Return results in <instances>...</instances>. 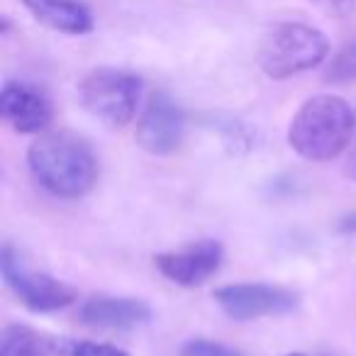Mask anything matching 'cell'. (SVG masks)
I'll return each mask as SVG.
<instances>
[{"mask_svg":"<svg viewBox=\"0 0 356 356\" xmlns=\"http://www.w3.org/2000/svg\"><path fill=\"white\" fill-rule=\"evenodd\" d=\"M312 6H317L322 13L327 15H334V17H346L349 13H354L356 8V0H307Z\"/></svg>","mask_w":356,"mask_h":356,"instance_id":"cell-16","label":"cell"},{"mask_svg":"<svg viewBox=\"0 0 356 356\" xmlns=\"http://www.w3.org/2000/svg\"><path fill=\"white\" fill-rule=\"evenodd\" d=\"M356 113L339 95L305 100L288 127V144L307 161H332L351 144Z\"/></svg>","mask_w":356,"mask_h":356,"instance_id":"cell-2","label":"cell"},{"mask_svg":"<svg viewBox=\"0 0 356 356\" xmlns=\"http://www.w3.org/2000/svg\"><path fill=\"white\" fill-rule=\"evenodd\" d=\"M346 176L351 178L356 184V142H354V147H351V152H349V159H346Z\"/></svg>","mask_w":356,"mask_h":356,"instance_id":"cell-18","label":"cell"},{"mask_svg":"<svg viewBox=\"0 0 356 356\" xmlns=\"http://www.w3.org/2000/svg\"><path fill=\"white\" fill-rule=\"evenodd\" d=\"M51 351H54V356H129L120 346L88 339H71V337L51 339Z\"/></svg>","mask_w":356,"mask_h":356,"instance_id":"cell-13","label":"cell"},{"mask_svg":"<svg viewBox=\"0 0 356 356\" xmlns=\"http://www.w3.org/2000/svg\"><path fill=\"white\" fill-rule=\"evenodd\" d=\"M337 229H339L341 234H356V213L344 215V218L339 220V225H337Z\"/></svg>","mask_w":356,"mask_h":356,"instance_id":"cell-17","label":"cell"},{"mask_svg":"<svg viewBox=\"0 0 356 356\" xmlns=\"http://www.w3.org/2000/svg\"><path fill=\"white\" fill-rule=\"evenodd\" d=\"M215 300L232 320L247 322L259 317L286 315L298 307V296L288 288L268 283H229L215 291Z\"/></svg>","mask_w":356,"mask_h":356,"instance_id":"cell-6","label":"cell"},{"mask_svg":"<svg viewBox=\"0 0 356 356\" xmlns=\"http://www.w3.org/2000/svg\"><path fill=\"white\" fill-rule=\"evenodd\" d=\"M0 115L20 134H40L49 127L54 110L40 88L22 81H8L0 90Z\"/></svg>","mask_w":356,"mask_h":356,"instance_id":"cell-9","label":"cell"},{"mask_svg":"<svg viewBox=\"0 0 356 356\" xmlns=\"http://www.w3.org/2000/svg\"><path fill=\"white\" fill-rule=\"evenodd\" d=\"M79 320L103 330H134L152 320V307L137 298L93 296L81 302Z\"/></svg>","mask_w":356,"mask_h":356,"instance_id":"cell-10","label":"cell"},{"mask_svg":"<svg viewBox=\"0 0 356 356\" xmlns=\"http://www.w3.org/2000/svg\"><path fill=\"white\" fill-rule=\"evenodd\" d=\"M0 273L8 288L35 312L61 310L76 300L74 288L66 286L64 281H56L49 273L32 271L10 244H6L0 252Z\"/></svg>","mask_w":356,"mask_h":356,"instance_id":"cell-5","label":"cell"},{"mask_svg":"<svg viewBox=\"0 0 356 356\" xmlns=\"http://www.w3.org/2000/svg\"><path fill=\"white\" fill-rule=\"evenodd\" d=\"M288 356H307V354H288Z\"/></svg>","mask_w":356,"mask_h":356,"instance_id":"cell-19","label":"cell"},{"mask_svg":"<svg viewBox=\"0 0 356 356\" xmlns=\"http://www.w3.org/2000/svg\"><path fill=\"white\" fill-rule=\"evenodd\" d=\"M330 42L317 27L305 22H278L266 32L259 49V64L268 79H291L325 64Z\"/></svg>","mask_w":356,"mask_h":356,"instance_id":"cell-3","label":"cell"},{"mask_svg":"<svg viewBox=\"0 0 356 356\" xmlns=\"http://www.w3.org/2000/svg\"><path fill=\"white\" fill-rule=\"evenodd\" d=\"M186 115L168 93L159 90L149 98L137 122V144L154 156H168L184 144Z\"/></svg>","mask_w":356,"mask_h":356,"instance_id":"cell-7","label":"cell"},{"mask_svg":"<svg viewBox=\"0 0 356 356\" xmlns=\"http://www.w3.org/2000/svg\"><path fill=\"white\" fill-rule=\"evenodd\" d=\"M181 356H244L239 349L222 341H213V339H203V337H195L188 339L181 346Z\"/></svg>","mask_w":356,"mask_h":356,"instance_id":"cell-15","label":"cell"},{"mask_svg":"<svg viewBox=\"0 0 356 356\" xmlns=\"http://www.w3.org/2000/svg\"><path fill=\"white\" fill-rule=\"evenodd\" d=\"M27 166L47 193L66 200L86 195L98 178L93 149L71 132H49L35 139L27 152Z\"/></svg>","mask_w":356,"mask_h":356,"instance_id":"cell-1","label":"cell"},{"mask_svg":"<svg viewBox=\"0 0 356 356\" xmlns=\"http://www.w3.org/2000/svg\"><path fill=\"white\" fill-rule=\"evenodd\" d=\"M142 79L122 69H95L81 81L79 98L93 118L108 127H124L134 120L142 100Z\"/></svg>","mask_w":356,"mask_h":356,"instance_id":"cell-4","label":"cell"},{"mask_svg":"<svg viewBox=\"0 0 356 356\" xmlns=\"http://www.w3.org/2000/svg\"><path fill=\"white\" fill-rule=\"evenodd\" d=\"M0 356H54L51 339L27 325H8L0 334Z\"/></svg>","mask_w":356,"mask_h":356,"instance_id":"cell-12","label":"cell"},{"mask_svg":"<svg viewBox=\"0 0 356 356\" xmlns=\"http://www.w3.org/2000/svg\"><path fill=\"white\" fill-rule=\"evenodd\" d=\"M325 79L330 83H354L356 81V40L346 42L344 47L334 51L325 71Z\"/></svg>","mask_w":356,"mask_h":356,"instance_id":"cell-14","label":"cell"},{"mask_svg":"<svg viewBox=\"0 0 356 356\" xmlns=\"http://www.w3.org/2000/svg\"><path fill=\"white\" fill-rule=\"evenodd\" d=\"M222 257L225 249L218 239H200L176 252L159 254L154 264L166 281L184 288H195L218 273V268L222 266Z\"/></svg>","mask_w":356,"mask_h":356,"instance_id":"cell-8","label":"cell"},{"mask_svg":"<svg viewBox=\"0 0 356 356\" xmlns=\"http://www.w3.org/2000/svg\"><path fill=\"white\" fill-rule=\"evenodd\" d=\"M22 6L54 32L81 37L93 30V15L81 0H22Z\"/></svg>","mask_w":356,"mask_h":356,"instance_id":"cell-11","label":"cell"}]
</instances>
